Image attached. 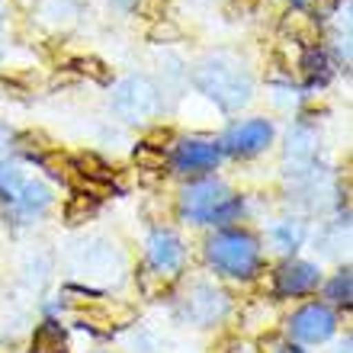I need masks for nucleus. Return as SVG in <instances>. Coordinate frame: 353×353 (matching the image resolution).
<instances>
[{"label": "nucleus", "mask_w": 353, "mask_h": 353, "mask_svg": "<svg viewBox=\"0 0 353 353\" xmlns=\"http://www.w3.org/2000/svg\"><path fill=\"white\" fill-rule=\"evenodd\" d=\"M193 84L222 106L225 112H238L241 106L251 103L254 81L248 74V68L228 52L219 55H205L199 65L193 68Z\"/></svg>", "instance_id": "obj_1"}, {"label": "nucleus", "mask_w": 353, "mask_h": 353, "mask_svg": "<svg viewBox=\"0 0 353 353\" xmlns=\"http://www.w3.org/2000/svg\"><path fill=\"white\" fill-rule=\"evenodd\" d=\"M180 209L190 222H232L241 212V203L228 193L222 180H199L183 190Z\"/></svg>", "instance_id": "obj_2"}, {"label": "nucleus", "mask_w": 353, "mask_h": 353, "mask_svg": "<svg viewBox=\"0 0 353 353\" xmlns=\"http://www.w3.org/2000/svg\"><path fill=\"white\" fill-rule=\"evenodd\" d=\"M209 261L219 273L238 279H251L261 267V248L251 234L244 232H222L209 241Z\"/></svg>", "instance_id": "obj_3"}, {"label": "nucleus", "mask_w": 353, "mask_h": 353, "mask_svg": "<svg viewBox=\"0 0 353 353\" xmlns=\"http://www.w3.org/2000/svg\"><path fill=\"white\" fill-rule=\"evenodd\" d=\"M112 112L129 125L148 122L161 112V93L148 77H125L112 87Z\"/></svg>", "instance_id": "obj_4"}, {"label": "nucleus", "mask_w": 353, "mask_h": 353, "mask_svg": "<svg viewBox=\"0 0 353 353\" xmlns=\"http://www.w3.org/2000/svg\"><path fill=\"white\" fill-rule=\"evenodd\" d=\"M334 327H337L334 312L327 305H321V302H308V305L299 308L296 315H292V321H289L292 337L302 341V344H321V341H327V337L334 334Z\"/></svg>", "instance_id": "obj_5"}, {"label": "nucleus", "mask_w": 353, "mask_h": 353, "mask_svg": "<svg viewBox=\"0 0 353 353\" xmlns=\"http://www.w3.org/2000/svg\"><path fill=\"white\" fill-rule=\"evenodd\" d=\"M222 161V148L215 141L203 139H186L174 151V168L180 174H199V170H212Z\"/></svg>", "instance_id": "obj_6"}, {"label": "nucleus", "mask_w": 353, "mask_h": 353, "mask_svg": "<svg viewBox=\"0 0 353 353\" xmlns=\"http://www.w3.org/2000/svg\"><path fill=\"white\" fill-rule=\"evenodd\" d=\"M228 312V296L215 286H193L186 296V315L199 321V325H215L219 318Z\"/></svg>", "instance_id": "obj_7"}, {"label": "nucleus", "mask_w": 353, "mask_h": 353, "mask_svg": "<svg viewBox=\"0 0 353 353\" xmlns=\"http://www.w3.org/2000/svg\"><path fill=\"white\" fill-rule=\"evenodd\" d=\"M273 141V125L267 119H248L241 122L238 129L228 132V139H225V148L232 151V154H257L263 151Z\"/></svg>", "instance_id": "obj_8"}, {"label": "nucleus", "mask_w": 353, "mask_h": 353, "mask_svg": "<svg viewBox=\"0 0 353 353\" xmlns=\"http://www.w3.org/2000/svg\"><path fill=\"white\" fill-rule=\"evenodd\" d=\"M148 261L154 270H161V276H170L183 267V244L170 232H154L148 241Z\"/></svg>", "instance_id": "obj_9"}, {"label": "nucleus", "mask_w": 353, "mask_h": 353, "mask_svg": "<svg viewBox=\"0 0 353 353\" xmlns=\"http://www.w3.org/2000/svg\"><path fill=\"white\" fill-rule=\"evenodd\" d=\"M318 279H321L318 267H312V263H305V261L283 263V267L276 270V289L283 296H305V292H312V289L318 286Z\"/></svg>", "instance_id": "obj_10"}, {"label": "nucleus", "mask_w": 353, "mask_h": 353, "mask_svg": "<svg viewBox=\"0 0 353 353\" xmlns=\"http://www.w3.org/2000/svg\"><path fill=\"white\" fill-rule=\"evenodd\" d=\"M283 29H286L289 36H292V42H299L302 48H318V42H321V26H318V19L302 13V10L286 13V17H283Z\"/></svg>", "instance_id": "obj_11"}, {"label": "nucleus", "mask_w": 353, "mask_h": 353, "mask_svg": "<svg viewBox=\"0 0 353 353\" xmlns=\"http://www.w3.org/2000/svg\"><path fill=\"white\" fill-rule=\"evenodd\" d=\"M315 132L308 129V125H299L292 135H289V161H296V164H312L315 158Z\"/></svg>", "instance_id": "obj_12"}, {"label": "nucleus", "mask_w": 353, "mask_h": 353, "mask_svg": "<svg viewBox=\"0 0 353 353\" xmlns=\"http://www.w3.org/2000/svg\"><path fill=\"white\" fill-rule=\"evenodd\" d=\"M302 238H305L302 222H276L273 228H270V241H273V248L283 251V254L296 251L299 244H302Z\"/></svg>", "instance_id": "obj_13"}, {"label": "nucleus", "mask_w": 353, "mask_h": 353, "mask_svg": "<svg viewBox=\"0 0 353 353\" xmlns=\"http://www.w3.org/2000/svg\"><path fill=\"white\" fill-rule=\"evenodd\" d=\"M32 353H68L65 331L58 325H52V321H46L36 331V337H32Z\"/></svg>", "instance_id": "obj_14"}, {"label": "nucleus", "mask_w": 353, "mask_h": 353, "mask_svg": "<svg viewBox=\"0 0 353 353\" xmlns=\"http://www.w3.org/2000/svg\"><path fill=\"white\" fill-rule=\"evenodd\" d=\"M19 203L26 205L29 212H39V209H46L48 203H52V190H48L42 180H26L23 183V190H19V196H17Z\"/></svg>", "instance_id": "obj_15"}, {"label": "nucleus", "mask_w": 353, "mask_h": 353, "mask_svg": "<svg viewBox=\"0 0 353 353\" xmlns=\"http://www.w3.org/2000/svg\"><path fill=\"white\" fill-rule=\"evenodd\" d=\"M26 183V174L17 168V164H10V161H0V196H7V199H17L19 190Z\"/></svg>", "instance_id": "obj_16"}, {"label": "nucleus", "mask_w": 353, "mask_h": 353, "mask_svg": "<svg viewBox=\"0 0 353 353\" xmlns=\"http://www.w3.org/2000/svg\"><path fill=\"white\" fill-rule=\"evenodd\" d=\"M180 26H176L174 19H168V17H161V19H154L148 26V39L151 42H158V46H170V42H180Z\"/></svg>", "instance_id": "obj_17"}, {"label": "nucleus", "mask_w": 353, "mask_h": 353, "mask_svg": "<svg viewBox=\"0 0 353 353\" xmlns=\"http://www.w3.org/2000/svg\"><path fill=\"white\" fill-rule=\"evenodd\" d=\"M350 296H353V276H350V270H341V273L327 283V299L337 302V305H350Z\"/></svg>", "instance_id": "obj_18"}, {"label": "nucleus", "mask_w": 353, "mask_h": 353, "mask_svg": "<svg viewBox=\"0 0 353 353\" xmlns=\"http://www.w3.org/2000/svg\"><path fill=\"white\" fill-rule=\"evenodd\" d=\"M77 168H81V176H87V180L110 183V168H106L97 154H81V158H77Z\"/></svg>", "instance_id": "obj_19"}, {"label": "nucleus", "mask_w": 353, "mask_h": 353, "mask_svg": "<svg viewBox=\"0 0 353 353\" xmlns=\"http://www.w3.org/2000/svg\"><path fill=\"white\" fill-rule=\"evenodd\" d=\"M77 68H81V74L93 77L97 84H110V68L103 65L100 58H81V61H77Z\"/></svg>", "instance_id": "obj_20"}, {"label": "nucleus", "mask_w": 353, "mask_h": 353, "mask_svg": "<svg viewBox=\"0 0 353 353\" xmlns=\"http://www.w3.org/2000/svg\"><path fill=\"white\" fill-rule=\"evenodd\" d=\"M135 161H139L141 170H158V168H164V151H154V148H148V145H141V148L135 151Z\"/></svg>", "instance_id": "obj_21"}, {"label": "nucleus", "mask_w": 353, "mask_h": 353, "mask_svg": "<svg viewBox=\"0 0 353 353\" xmlns=\"http://www.w3.org/2000/svg\"><path fill=\"white\" fill-rule=\"evenodd\" d=\"M93 215V203L87 199V196H77L74 203L68 205V222L71 225H81V222H87Z\"/></svg>", "instance_id": "obj_22"}, {"label": "nucleus", "mask_w": 353, "mask_h": 353, "mask_svg": "<svg viewBox=\"0 0 353 353\" xmlns=\"http://www.w3.org/2000/svg\"><path fill=\"white\" fill-rule=\"evenodd\" d=\"M132 7L139 17H148V19H161L164 17V7H168V0H132Z\"/></svg>", "instance_id": "obj_23"}, {"label": "nucleus", "mask_w": 353, "mask_h": 353, "mask_svg": "<svg viewBox=\"0 0 353 353\" xmlns=\"http://www.w3.org/2000/svg\"><path fill=\"white\" fill-rule=\"evenodd\" d=\"M42 164H46V168L52 170L55 176H74V164H71L65 154H46V158H42Z\"/></svg>", "instance_id": "obj_24"}, {"label": "nucleus", "mask_w": 353, "mask_h": 353, "mask_svg": "<svg viewBox=\"0 0 353 353\" xmlns=\"http://www.w3.org/2000/svg\"><path fill=\"white\" fill-rule=\"evenodd\" d=\"M325 65H327V58L321 48H308L305 55H302V68H305L308 74H325Z\"/></svg>", "instance_id": "obj_25"}, {"label": "nucleus", "mask_w": 353, "mask_h": 353, "mask_svg": "<svg viewBox=\"0 0 353 353\" xmlns=\"http://www.w3.org/2000/svg\"><path fill=\"white\" fill-rule=\"evenodd\" d=\"M164 141H170V129H154L148 139H145V145L154 151H164Z\"/></svg>", "instance_id": "obj_26"}, {"label": "nucleus", "mask_w": 353, "mask_h": 353, "mask_svg": "<svg viewBox=\"0 0 353 353\" xmlns=\"http://www.w3.org/2000/svg\"><path fill=\"white\" fill-rule=\"evenodd\" d=\"M13 139H17V135H13V129L0 122V148H3V145H10V141H13Z\"/></svg>", "instance_id": "obj_27"}, {"label": "nucleus", "mask_w": 353, "mask_h": 353, "mask_svg": "<svg viewBox=\"0 0 353 353\" xmlns=\"http://www.w3.org/2000/svg\"><path fill=\"white\" fill-rule=\"evenodd\" d=\"M0 58H3V19H0Z\"/></svg>", "instance_id": "obj_28"}, {"label": "nucleus", "mask_w": 353, "mask_h": 353, "mask_svg": "<svg viewBox=\"0 0 353 353\" xmlns=\"http://www.w3.org/2000/svg\"><path fill=\"white\" fill-rule=\"evenodd\" d=\"M116 3H119V7H129V3H132V0H116Z\"/></svg>", "instance_id": "obj_29"}, {"label": "nucleus", "mask_w": 353, "mask_h": 353, "mask_svg": "<svg viewBox=\"0 0 353 353\" xmlns=\"http://www.w3.org/2000/svg\"><path fill=\"white\" fill-rule=\"evenodd\" d=\"M337 353H350V344H344V347H341V350H337Z\"/></svg>", "instance_id": "obj_30"}, {"label": "nucleus", "mask_w": 353, "mask_h": 353, "mask_svg": "<svg viewBox=\"0 0 353 353\" xmlns=\"http://www.w3.org/2000/svg\"><path fill=\"white\" fill-rule=\"evenodd\" d=\"M286 353H302V350H286Z\"/></svg>", "instance_id": "obj_31"}]
</instances>
